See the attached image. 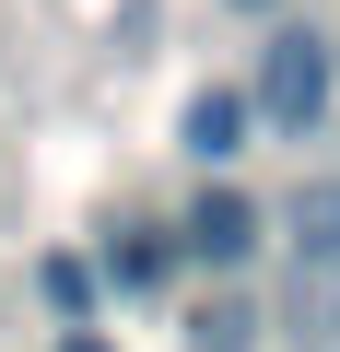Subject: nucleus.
<instances>
[{"label":"nucleus","instance_id":"obj_1","mask_svg":"<svg viewBox=\"0 0 340 352\" xmlns=\"http://www.w3.org/2000/svg\"><path fill=\"white\" fill-rule=\"evenodd\" d=\"M328 82H340V47H328L317 24H293V36H270V59H258V106H270L282 129H305V118L328 106Z\"/></svg>","mask_w":340,"mask_h":352},{"label":"nucleus","instance_id":"obj_2","mask_svg":"<svg viewBox=\"0 0 340 352\" xmlns=\"http://www.w3.org/2000/svg\"><path fill=\"white\" fill-rule=\"evenodd\" d=\"M177 235H188V258H212V270H235V258L258 247V200H247V188H200V212H188Z\"/></svg>","mask_w":340,"mask_h":352},{"label":"nucleus","instance_id":"obj_3","mask_svg":"<svg viewBox=\"0 0 340 352\" xmlns=\"http://www.w3.org/2000/svg\"><path fill=\"white\" fill-rule=\"evenodd\" d=\"M293 329L317 352H340V258H293Z\"/></svg>","mask_w":340,"mask_h":352},{"label":"nucleus","instance_id":"obj_4","mask_svg":"<svg viewBox=\"0 0 340 352\" xmlns=\"http://www.w3.org/2000/svg\"><path fill=\"white\" fill-rule=\"evenodd\" d=\"M177 129H188V153H200V164H223V153L247 141V94H188V118H177Z\"/></svg>","mask_w":340,"mask_h":352},{"label":"nucleus","instance_id":"obj_5","mask_svg":"<svg viewBox=\"0 0 340 352\" xmlns=\"http://www.w3.org/2000/svg\"><path fill=\"white\" fill-rule=\"evenodd\" d=\"M293 258H340V176H317L293 200Z\"/></svg>","mask_w":340,"mask_h":352},{"label":"nucleus","instance_id":"obj_6","mask_svg":"<svg viewBox=\"0 0 340 352\" xmlns=\"http://www.w3.org/2000/svg\"><path fill=\"white\" fill-rule=\"evenodd\" d=\"M106 282H117V294H152V282H164V247H152V235H117V247H106Z\"/></svg>","mask_w":340,"mask_h":352},{"label":"nucleus","instance_id":"obj_7","mask_svg":"<svg viewBox=\"0 0 340 352\" xmlns=\"http://www.w3.org/2000/svg\"><path fill=\"white\" fill-rule=\"evenodd\" d=\"M235 12H282V0H235Z\"/></svg>","mask_w":340,"mask_h":352}]
</instances>
